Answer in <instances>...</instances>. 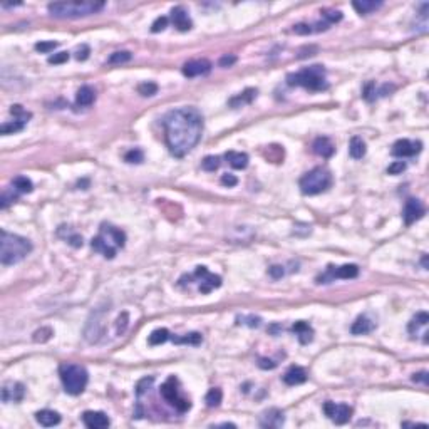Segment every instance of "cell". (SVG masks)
I'll list each match as a JSON object with an SVG mask.
<instances>
[{
    "label": "cell",
    "mask_w": 429,
    "mask_h": 429,
    "mask_svg": "<svg viewBox=\"0 0 429 429\" xmlns=\"http://www.w3.org/2000/svg\"><path fill=\"white\" fill-rule=\"evenodd\" d=\"M163 128L171 155L183 158L202 139L203 116L196 108L173 109L163 117Z\"/></svg>",
    "instance_id": "obj_1"
},
{
    "label": "cell",
    "mask_w": 429,
    "mask_h": 429,
    "mask_svg": "<svg viewBox=\"0 0 429 429\" xmlns=\"http://www.w3.org/2000/svg\"><path fill=\"white\" fill-rule=\"evenodd\" d=\"M32 251V243L21 235L0 231V262L2 265H15Z\"/></svg>",
    "instance_id": "obj_2"
},
{
    "label": "cell",
    "mask_w": 429,
    "mask_h": 429,
    "mask_svg": "<svg viewBox=\"0 0 429 429\" xmlns=\"http://www.w3.org/2000/svg\"><path fill=\"white\" fill-rule=\"evenodd\" d=\"M47 9L57 19H77L97 14L104 9V2H56L49 3Z\"/></svg>",
    "instance_id": "obj_3"
},
{
    "label": "cell",
    "mask_w": 429,
    "mask_h": 429,
    "mask_svg": "<svg viewBox=\"0 0 429 429\" xmlns=\"http://www.w3.org/2000/svg\"><path fill=\"white\" fill-rule=\"evenodd\" d=\"M59 376H61V381L66 392L70 396L82 394L89 381L88 371H86L82 365H77V364H62L61 367H59Z\"/></svg>",
    "instance_id": "obj_4"
},
{
    "label": "cell",
    "mask_w": 429,
    "mask_h": 429,
    "mask_svg": "<svg viewBox=\"0 0 429 429\" xmlns=\"http://www.w3.org/2000/svg\"><path fill=\"white\" fill-rule=\"evenodd\" d=\"M330 184H332V175H330V171L324 166H317L314 168V170H310L298 181L300 191L309 196L318 195V193L329 190Z\"/></svg>",
    "instance_id": "obj_5"
},
{
    "label": "cell",
    "mask_w": 429,
    "mask_h": 429,
    "mask_svg": "<svg viewBox=\"0 0 429 429\" xmlns=\"http://www.w3.org/2000/svg\"><path fill=\"white\" fill-rule=\"evenodd\" d=\"M287 82H289V86H302V88L310 90H322L327 88L325 70L322 66H312V68L304 69L297 74H289Z\"/></svg>",
    "instance_id": "obj_6"
},
{
    "label": "cell",
    "mask_w": 429,
    "mask_h": 429,
    "mask_svg": "<svg viewBox=\"0 0 429 429\" xmlns=\"http://www.w3.org/2000/svg\"><path fill=\"white\" fill-rule=\"evenodd\" d=\"M159 392H161V396H163V399L166 401V403H170L171 406H175L180 412L190 411L191 403L188 399H184V397H180L178 389H176V379L173 376L161 385Z\"/></svg>",
    "instance_id": "obj_7"
},
{
    "label": "cell",
    "mask_w": 429,
    "mask_h": 429,
    "mask_svg": "<svg viewBox=\"0 0 429 429\" xmlns=\"http://www.w3.org/2000/svg\"><path fill=\"white\" fill-rule=\"evenodd\" d=\"M359 275V267L357 265H342V267H332L330 265L327 270H325L324 275L317 278L318 283H330L337 278L340 280H349V278H356Z\"/></svg>",
    "instance_id": "obj_8"
},
{
    "label": "cell",
    "mask_w": 429,
    "mask_h": 429,
    "mask_svg": "<svg viewBox=\"0 0 429 429\" xmlns=\"http://www.w3.org/2000/svg\"><path fill=\"white\" fill-rule=\"evenodd\" d=\"M423 149V143L421 141H411V139H399L392 144V156L397 158H409L421 153Z\"/></svg>",
    "instance_id": "obj_9"
},
{
    "label": "cell",
    "mask_w": 429,
    "mask_h": 429,
    "mask_svg": "<svg viewBox=\"0 0 429 429\" xmlns=\"http://www.w3.org/2000/svg\"><path fill=\"white\" fill-rule=\"evenodd\" d=\"M195 277L200 278V292L202 294H210L213 289H218L222 285V278L218 275H213L208 271L206 267H196Z\"/></svg>",
    "instance_id": "obj_10"
},
{
    "label": "cell",
    "mask_w": 429,
    "mask_h": 429,
    "mask_svg": "<svg viewBox=\"0 0 429 429\" xmlns=\"http://www.w3.org/2000/svg\"><path fill=\"white\" fill-rule=\"evenodd\" d=\"M99 237L104 240L106 243H109L114 248H123L126 245V233L123 230L111 225H102Z\"/></svg>",
    "instance_id": "obj_11"
},
{
    "label": "cell",
    "mask_w": 429,
    "mask_h": 429,
    "mask_svg": "<svg viewBox=\"0 0 429 429\" xmlns=\"http://www.w3.org/2000/svg\"><path fill=\"white\" fill-rule=\"evenodd\" d=\"M426 213L424 210V204L416 198H409L406 202V206H404V223L406 225H412L414 222H418L419 218H423V215Z\"/></svg>",
    "instance_id": "obj_12"
},
{
    "label": "cell",
    "mask_w": 429,
    "mask_h": 429,
    "mask_svg": "<svg viewBox=\"0 0 429 429\" xmlns=\"http://www.w3.org/2000/svg\"><path fill=\"white\" fill-rule=\"evenodd\" d=\"M211 70V62L206 59H196V61H190L183 66V74L186 77H198V76H206Z\"/></svg>",
    "instance_id": "obj_13"
},
{
    "label": "cell",
    "mask_w": 429,
    "mask_h": 429,
    "mask_svg": "<svg viewBox=\"0 0 429 429\" xmlns=\"http://www.w3.org/2000/svg\"><path fill=\"white\" fill-rule=\"evenodd\" d=\"M25 396V387L21 383H10L3 384L2 387V401L3 403H21Z\"/></svg>",
    "instance_id": "obj_14"
},
{
    "label": "cell",
    "mask_w": 429,
    "mask_h": 429,
    "mask_svg": "<svg viewBox=\"0 0 429 429\" xmlns=\"http://www.w3.org/2000/svg\"><path fill=\"white\" fill-rule=\"evenodd\" d=\"M283 423H285L283 411H280V409H277V407H271L260 416V426L262 428L277 429V428H282Z\"/></svg>",
    "instance_id": "obj_15"
},
{
    "label": "cell",
    "mask_w": 429,
    "mask_h": 429,
    "mask_svg": "<svg viewBox=\"0 0 429 429\" xmlns=\"http://www.w3.org/2000/svg\"><path fill=\"white\" fill-rule=\"evenodd\" d=\"M82 423L89 429H104L111 424V421L101 411H86L82 414Z\"/></svg>",
    "instance_id": "obj_16"
},
{
    "label": "cell",
    "mask_w": 429,
    "mask_h": 429,
    "mask_svg": "<svg viewBox=\"0 0 429 429\" xmlns=\"http://www.w3.org/2000/svg\"><path fill=\"white\" fill-rule=\"evenodd\" d=\"M101 314H96L94 316V318H90L88 327H86L84 330V337L86 340L90 342V344H96V342H99L101 336L104 334V324L101 322Z\"/></svg>",
    "instance_id": "obj_17"
},
{
    "label": "cell",
    "mask_w": 429,
    "mask_h": 429,
    "mask_svg": "<svg viewBox=\"0 0 429 429\" xmlns=\"http://www.w3.org/2000/svg\"><path fill=\"white\" fill-rule=\"evenodd\" d=\"M171 21L176 29L181 30V32H186V30L191 29V21L188 17V12L183 7H175L171 10Z\"/></svg>",
    "instance_id": "obj_18"
},
{
    "label": "cell",
    "mask_w": 429,
    "mask_h": 429,
    "mask_svg": "<svg viewBox=\"0 0 429 429\" xmlns=\"http://www.w3.org/2000/svg\"><path fill=\"white\" fill-rule=\"evenodd\" d=\"M312 149H314V153H316L317 156H322V158H330V156L336 153V146H334V143L325 136L317 137V139L314 141Z\"/></svg>",
    "instance_id": "obj_19"
},
{
    "label": "cell",
    "mask_w": 429,
    "mask_h": 429,
    "mask_svg": "<svg viewBox=\"0 0 429 429\" xmlns=\"http://www.w3.org/2000/svg\"><path fill=\"white\" fill-rule=\"evenodd\" d=\"M376 329V322H372L367 316H361L356 318V322L350 327V332L354 336H365V334H371L372 330Z\"/></svg>",
    "instance_id": "obj_20"
},
{
    "label": "cell",
    "mask_w": 429,
    "mask_h": 429,
    "mask_svg": "<svg viewBox=\"0 0 429 429\" xmlns=\"http://www.w3.org/2000/svg\"><path fill=\"white\" fill-rule=\"evenodd\" d=\"M307 381V372L304 367H298V365H294L289 371L283 374V383L287 385H298L304 384Z\"/></svg>",
    "instance_id": "obj_21"
},
{
    "label": "cell",
    "mask_w": 429,
    "mask_h": 429,
    "mask_svg": "<svg viewBox=\"0 0 429 429\" xmlns=\"http://www.w3.org/2000/svg\"><path fill=\"white\" fill-rule=\"evenodd\" d=\"M35 421L44 428H52L61 423V414L56 411H50V409H42V411L35 412Z\"/></svg>",
    "instance_id": "obj_22"
},
{
    "label": "cell",
    "mask_w": 429,
    "mask_h": 429,
    "mask_svg": "<svg viewBox=\"0 0 429 429\" xmlns=\"http://www.w3.org/2000/svg\"><path fill=\"white\" fill-rule=\"evenodd\" d=\"M292 330L298 336V340H300L302 344H309V342H312V339H314L312 327H310V325L307 324V322H304V320L295 322V324L292 325Z\"/></svg>",
    "instance_id": "obj_23"
},
{
    "label": "cell",
    "mask_w": 429,
    "mask_h": 429,
    "mask_svg": "<svg viewBox=\"0 0 429 429\" xmlns=\"http://www.w3.org/2000/svg\"><path fill=\"white\" fill-rule=\"evenodd\" d=\"M96 101V90H94L90 86H82V88L77 90L76 94V104L82 106V108H88L92 102Z\"/></svg>",
    "instance_id": "obj_24"
},
{
    "label": "cell",
    "mask_w": 429,
    "mask_h": 429,
    "mask_svg": "<svg viewBox=\"0 0 429 429\" xmlns=\"http://www.w3.org/2000/svg\"><path fill=\"white\" fill-rule=\"evenodd\" d=\"M225 158L228 163H230V166L235 168V170H245V168L248 166V155H245V153L228 151Z\"/></svg>",
    "instance_id": "obj_25"
},
{
    "label": "cell",
    "mask_w": 429,
    "mask_h": 429,
    "mask_svg": "<svg viewBox=\"0 0 429 429\" xmlns=\"http://www.w3.org/2000/svg\"><path fill=\"white\" fill-rule=\"evenodd\" d=\"M352 7L357 10V14L361 15H367L376 12L377 9L383 7V2H374V0H357V2L352 3Z\"/></svg>",
    "instance_id": "obj_26"
},
{
    "label": "cell",
    "mask_w": 429,
    "mask_h": 429,
    "mask_svg": "<svg viewBox=\"0 0 429 429\" xmlns=\"http://www.w3.org/2000/svg\"><path fill=\"white\" fill-rule=\"evenodd\" d=\"M350 416H352V407L347 406V404H336V411H334L330 419L336 424H345L349 423Z\"/></svg>",
    "instance_id": "obj_27"
},
{
    "label": "cell",
    "mask_w": 429,
    "mask_h": 429,
    "mask_svg": "<svg viewBox=\"0 0 429 429\" xmlns=\"http://www.w3.org/2000/svg\"><path fill=\"white\" fill-rule=\"evenodd\" d=\"M365 143L361 139L359 136H354L352 139H350V144H349V155L352 156L354 159H362L365 156Z\"/></svg>",
    "instance_id": "obj_28"
},
{
    "label": "cell",
    "mask_w": 429,
    "mask_h": 429,
    "mask_svg": "<svg viewBox=\"0 0 429 429\" xmlns=\"http://www.w3.org/2000/svg\"><path fill=\"white\" fill-rule=\"evenodd\" d=\"M428 322H429V316H428V314L426 312H419V314H416V317L412 318L411 322H409L407 330L412 334V336H416V334L419 332V329H426Z\"/></svg>",
    "instance_id": "obj_29"
},
{
    "label": "cell",
    "mask_w": 429,
    "mask_h": 429,
    "mask_svg": "<svg viewBox=\"0 0 429 429\" xmlns=\"http://www.w3.org/2000/svg\"><path fill=\"white\" fill-rule=\"evenodd\" d=\"M255 96H257V89H247L245 92L240 94V96L231 97L230 106L231 108H240V106H243V104H250Z\"/></svg>",
    "instance_id": "obj_30"
},
{
    "label": "cell",
    "mask_w": 429,
    "mask_h": 429,
    "mask_svg": "<svg viewBox=\"0 0 429 429\" xmlns=\"http://www.w3.org/2000/svg\"><path fill=\"white\" fill-rule=\"evenodd\" d=\"M171 340L175 342V344L200 345L203 342V337H202V334H198V332H191V334H186L184 337H171Z\"/></svg>",
    "instance_id": "obj_31"
},
{
    "label": "cell",
    "mask_w": 429,
    "mask_h": 429,
    "mask_svg": "<svg viewBox=\"0 0 429 429\" xmlns=\"http://www.w3.org/2000/svg\"><path fill=\"white\" fill-rule=\"evenodd\" d=\"M12 184H14V190L17 193H30L32 191V181H30L27 176H15L14 181H12Z\"/></svg>",
    "instance_id": "obj_32"
},
{
    "label": "cell",
    "mask_w": 429,
    "mask_h": 429,
    "mask_svg": "<svg viewBox=\"0 0 429 429\" xmlns=\"http://www.w3.org/2000/svg\"><path fill=\"white\" fill-rule=\"evenodd\" d=\"M168 339H171L168 329H156L155 332L149 336L148 342H149V345H161V344H164Z\"/></svg>",
    "instance_id": "obj_33"
},
{
    "label": "cell",
    "mask_w": 429,
    "mask_h": 429,
    "mask_svg": "<svg viewBox=\"0 0 429 429\" xmlns=\"http://www.w3.org/2000/svg\"><path fill=\"white\" fill-rule=\"evenodd\" d=\"M222 399H223V392H222V389H218V387L210 389L206 397H204L208 407H218L220 403H222Z\"/></svg>",
    "instance_id": "obj_34"
},
{
    "label": "cell",
    "mask_w": 429,
    "mask_h": 429,
    "mask_svg": "<svg viewBox=\"0 0 429 429\" xmlns=\"http://www.w3.org/2000/svg\"><path fill=\"white\" fill-rule=\"evenodd\" d=\"M23 128H25V123L14 119L12 123H3L2 128H0V133H2V135H14V133L22 131Z\"/></svg>",
    "instance_id": "obj_35"
},
{
    "label": "cell",
    "mask_w": 429,
    "mask_h": 429,
    "mask_svg": "<svg viewBox=\"0 0 429 429\" xmlns=\"http://www.w3.org/2000/svg\"><path fill=\"white\" fill-rule=\"evenodd\" d=\"M10 114L14 116V119L22 121V123H25V124H27V121H29L30 117H32V114H30L29 111H25V109H23L21 104H14V106H12V108H10Z\"/></svg>",
    "instance_id": "obj_36"
},
{
    "label": "cell",
    "mask_w": 429,
    "mask_h": 429,
    "mask_svg": "<svg viewBox=\"0 0 429 429\" xmlns=\"http://www.w3.org/2000/svg\"><path fill=\"white\" fill-rule=\"evenodd\" d=\"M131 61V52H128V50H119V52H114L111 54V57L108 59L109 64H124V62H129Z\"/></svg>",
    "instance_id": "obj_37"
},
{
    "label": "cell",
    "mask_w": 429,
    "mask_h": 429,
    "mask_svg": "<svg viewBox=\"0 0 429 429\" xmlns=\"http://www.w3.org/2000/svg\"><path fill=\"white\" fill-rule=\"evenodd\" d=\"M137 92H139L141 96H144V97L155 96V94L158 92V84H155V82H151V81L143 82V84L137 86Z\"/></svg>",
    "instance_id": "obj_38"
},
{
    "label": "cell",
    "mask_w": 429,
    "mask_h": 429,
    "mask_svg": "<svg viewBox=\"0 0 429 429\" xmlns=\"http://www.w3.org/2000/svg\"><path fill=\"white\" fill-rule=\"evenodd\" d=\"M124 161L126 163H131V164H139L144 161V155L141 149H131L124 155Z\"/></svg>",
    "instance_id": "obj_39"
},
{
    "label": "cell",
    "mask_w": 429,
    "mask_h": 429,
    "mask_svg": "<svg viewBox=\"0 0 429 429\" xmlns=\"http://www.w3.org/2000/svg\"><path fill=\"white\" fill-rule=\"evenodd\" d=\"M202 168L204 171H216L220 168V158L218 156H206L202 161Z\"/></svg>",
    "instance_id": "obj_40"
},
{
    "label": "cell",
    "mask_w": 429,
    "mask_h": 429,
    "mask_svg": "<svg viewBox=\"0 0 429 429\" xmlns=\"http://www.w3.org/2000/svg\"><path fill=\"white\" fill-rule=\"evenodd\" d=\"M17 198H19V195H17V193H14V190H12V191H9V190L3 191L2 198H0V208H2V210H5V208L9 206L10 203H14Z\"/></svg>",
    "instance_id": "obj_41"
},
{
    "label": "cell",
    "mask_w": 429,
    "mask_h": 429,
    "mask_svg": "<svg viewBox=\"0 0 429 429\" xmlns=\"http://www.w3.org/2000/svg\"><path fill=\"white\" fill-rule=\"evenodd\" d=\"M322 17H324V22H327L329 25H332V23L339 22L342 19V14L339 10H330V12H322Z\"/></svg>",
    "instance_id": "obj_42"
},
{
    "label": "cell",
    "mask_w": 429,
    "mask_h": 429,
    "mask_svg": "<svg viewBox=\"0 0 429 429\" xmlns=\"http://www.w3.org/2000/svg\"><path fill=\"white\" fill-rule=\"evenodd\" d=\"M57 42L54 41H49V42H39V44H35V50H39V52H44V54H49L52 52L54 49H57Z\"/></svg>",
    "instance_id": "obj_43"
},
{
    "label": "cell",
    "mask_w": 429,
    "mask_h": 429,
    "mask_svg": "<svg viewBox=\"0 0 429 429\" xmlns=\"http://www.w3.org/2000/svg\"><path fill=\"white\" fill-rule=\"evenodd\" d=\"M404 170H406V163L404 161H394V163L389 164L387 175H401Z\"/></svg>",
    "instance_id": "obj_44"
},
{
    "label": "cell",
    "mask_w": 429,
    "mask_h": 429,
    "mask_svg": "<svg viewBox=\"0 0 429 429\" xmlns=\"http://www.w3.org/2000/svg\"><path fill=\"white\" fill-rule=\"evenodd\" d=\"M153 383H155V379H153V377H144V379H141L139 383H137V385H136L137 396H141L143 392H146L149 389V385H151Z\"/></svg>",
    "instance_id": "obj_45"
},
{
    "label": "cell",
    "mask_w": 429,
    "mask_h": 429,
    "mask_svg": "<svg viewBox=\"0 0 429 429\" xmlns=\"http://www.w3.org/2000/svg\"><path fill=\"white\" fill-rule=\"evenodd\" d=\"M50 336H52V330L50 329H41L34 334V340L35 342H45V340L50 339Z\"/></svg>",
    "instance_id": "obj_46"
},
{
    "label": "cell",
    "mask_w": 429,
    "mask_h": 429,
    "mask_svg": "<svg viewBox=\"0 0 429 429\" xmlns=\"http://www.w3.org/2000/svg\"><path fill=\"white\" fill-rule=\"evenodd\" d=\"M69 61V54L68 52H59V54H54V56L49 57V64H64V62Z\"/></svg>",
    "instance_id": "obj_47"
},
{
    "label": "cell",
    "mask_w": 429,
    "mask_h": 429,
    "mask_svg": "<svg viewBox=\"0 0 429 429\" xmlns=\"http://www.w3.org/2000/svg\"><path fill=\"white\" fill-rule=\"evenodd\" d=\"M128 320H129V317H128V314L126 312H123L119 316V318H117V327H116V330H117V334H124L126 332V329H128Z\"/></svg>",
    "instance_id": "obj_48"
},
{
    "label": "cell",
    "mask_w": 429,
    "mask_h": 429,
    "mask_svg": "<svg viewBox=\"0 0 429 429\" xmlns=\"http://www.w3.org/2000/svg\"><path fill=\"white\" fill-rule=\"evenodd\" d=\"M168 25V17H158L155 21V23L151 25V30L153 32H161V30H164Z\"/></svg>",
    "instance_id": "obj_49"
},
{
    "label": "cell",
    "mask_w": 429,
    "mask_h": 429,
    "mask_svg": "<svg viewBox=\"0 0 429 429\" xmlns=\"http://www.w3.org/2000/svg\"><path fill=\"white\" fill-rule=\"evenodd\" d=\"M312 27L309 25V23H297V25H294V32L298 34V35H307L312 32Z\"/></svg>",
    "instance_id": "obj_50"
},
{
    "label": "cell",
    "mask_w": 429,
    "mask_h": 429,
    "mask_svg": "<svg viewBox=\"0 0 429 429\" xmlns=\"http://www.w3.org/2000/svg\"><path fill=\"white\" fill-rule=\"evenodd\" d=\"M66 240H68L72 247H82V237L77 233H74V231H69V235L66 237Z\"/></svg>",
    "instance_id": "obj_51"
},
{
    "label": "cell",
    "mask_w": 429,
    "mask_h": 429,
    "mask_svg": "<svg viewBox=\"0 0 429 429\" xmlns=\"http://www.w3.org/2000/svg\"><path fill=\"white\" fill-rule=\"evenodd\" d=\"M235 62H237V56H231V54H228V56H223L222 59H220L218 64L222 66V68H231Z\"/></svg>",
    "instance_id": "obj_52"
},
{
    "label": "cell",
    "mask_w": 429,
    "mask_h": 429,
    "mask_svg": "<svg viewBox=\"0 0 429 429\" xmlns=\"http://www.w3.org/2000/svg\"><path fill=\"white\" fill-rule=\"evenodd\" d=\"M237 183H238L237 176H233V175H223L222 176V184H223V186L231 188V186H237Z\"/></svg>",
    "instance_id": "obj_53"
},
{
    "label": "cell",
    "mask_w": 429,
    "mask_h": 429,
    "mask_svg": "<svg viewBox=\"0 0 429 429\" xmlns=\"http://www.w3.org/2000/svg\"><path fill=\"white\" fill-rule=\"evenodd\" d=\"M283 273H285V271H283V267H280V265H273L269 269V275L271 278H282Z\"/></svg>",
    "instance_id": "obj_54"
},
{
    "label": "cell",
    "mask_w": 429,
    "mask_h": 429,
    "mask_svg": "<svg viewBox=\"0 0 429 429\" xmlns=\"http://www.w3.org/2000/svg\"><path fill=\"white\" fill-rule=\"evenodd\" d=\"M77 61H86L89 57V47L88 45H82L79 50H77Z\"/></svg>",
    "instance_id": "obj_55"
},
{
    "label": "cell",
    "mask_w": 429,
    "mask_h": 429,
    "mask_svg": "<svg viewBox=\"0 0 429 429\" xmlns=\"http://www.w3.org/2000/svg\"><path fill=\"white\" fill-rule=\"evenodd\" d=\"M258 365L262 369H273V367H277V362H273V361H270V359H260L258 361Z\"/></svg>",
    "instance_id": "obj_56"
},
{
    "label": "cell",
    "mask_w": 429,
    "mask_h": 429,
    "mask_svg": "<svg viewBox=\"0 0 429 429\" xmlns=\"http://www.w3.org/2000/svg\"><path fill=\"white\" fill-rule=\"evenodd\" d=\"M334 411H336V403H330V401H327V403L324 404V412H325V416L332 418Z\"/></svg>",
    "instance_id": "obj_57"
},
{
    "label": "cell",
    "mask_w": 429,
    "mask_h": 429,
    "mask_svg": "<svg viewBox=\"0 0 429 429\" xmlns=\"http://www.w3.org/2000/svg\"><path fill=\"white\" fill-rule=\"evenodd\" d=\"M412 381H414V383H424L426 384L428 383V374L426 372H421V374H414V377H412Z\"/></svg>",
    "instance_id": "obj_58"
},
{
    "label": "cell",
    "mask_w": 429,
    "mask_h": 429,
    "mask_svg": "<svg viewBox=\"0 0 429 429\" xmlns=\"http://www.w3.org/2000/svg\"><path fill=\"white\" fill-rule=\"evenodd\" d=\"M423 267L424 269H428V255H424L423 257Z\"/></svg>",
    "instance_id": "obj_59"
}]
</instances>
